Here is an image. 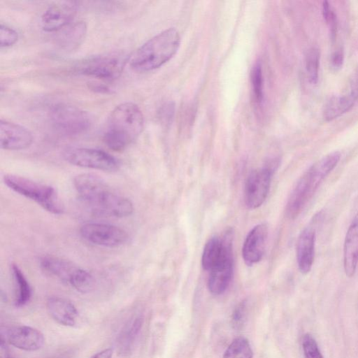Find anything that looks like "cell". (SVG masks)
<instances>
[{"label":"cell","instance_id":"obj_22","mask_svg":"<svg viewBox=\"0 0 358 358\" xmlns=\"http://www.w3.org/2000/svg\"><path fill=\"white\" fill-rule=\"evenodd\" d=\"M356 101L349 93L334 96L325 104L323 117L327 121H331L349 111Z\"/></svg>","mask_w":358,"mask_h":358},{"label":"cell","instance_id":"obj_13","mask_svg":"<svg viewBox=\"0 0 358 358\" xmlns=\"http://www.w3.org/2000/svg\"><path fill=\"white\" fill-rule=\"evenodd\" d=\"M33 142V136L24 127L7 120L0 121V145L7 150L27 148Z\"/></svg>","mask_w":358,"mask_h":358},{"label":"cell","instance_id":"obj_31","mask_svg":"<svg viewBox=\"0 0 358 358\" xmlns=\"http://www.w3.org/2000/svg\"><path fill=\"white\" fill-rule=\"evenodd\" d=\"M18 39V34L13 29L7 25L1 24L0 27V46L7 48L14 45Z\"/></svg>","mask_w":358,"mask_h":358},{"label":"cell","instance_id":"obj_12","mask_svg":"<svg viewBox=\"0 0 358 358\" xmlns=\"http://www.w3.org/2000/svg\"><path fill=\"white\" fill-rule=\"evenodd\" d=\"M1 337L11 345L28 352L41 349L45 343L44 336L39 330L25 325L11 327Z\"/></svg>","mask_w":358,"mask_h":358},{"label":"cell","instance_id":"obj_1","mask_svg":"<svg viewBox=\"0 0 358 358\" xmlns=\"http://www.w3.org/2000/svg\"><path fill=\"white\" fill-rule=\"evenodd\" d=\"M73 185L81 201L95 215L124 217L133 213L130 200L117 193L97 176L79 174L74 178Z\"/></svg>","mask_w":358,"mask_h":358},{"label":"cell","instance_id":"obj_35","mask_svg":"<svg viewBox=\"0 0 358 358\" xmlns=\"http://www.w3.org/2000/svg\"><path fill=\"white\" fill-rule=\"evenodd\" d=\"M1 358H13L12 355L10 352V350L7 346V342L1 337Z\"/></svg>","mask_w":358,"mask_h":358},{"label":"cell","instance_id":"obj_24","mask_svg":"<svg viewBox=\"0 0 358 358\" xmlns=\"http://www.w3.org/2000/svg\"><path fill=\"white\" fill-rule=\"evenodd\" d=\"M12 274L17 287L15 304L17 307L25 306L31 296V289L23 272L16 264L11 266Z\"/></svg>","mask_w":358,"mask_h":358},{"label":"cell","instance_id":"obj_26","mask_svg":"<svg viewBox=\"0 0 358 358\" xmlns=\"http://www.w3.org/2000/svg\"><path fill=\"white\" fill-rule=\"evenodd\" d=\"M320 66V52L316 48H311L306 56V71L309 83L315 85L318 80Z\"/></svg>","mask_w":358,"mask_h":358},{"label":"cell","instance_id":"obj_18","mask_svg":"<svg viewBox=\"0 0 358 358\" xmlns=\"http://www.w3.org/2000/svg\"><path fill=\"white\" fill-rule=\"evenodd\" d=\"M358 264V213L347 231L343 245V267L346 275H354Z\"/></svg>","mask_w":358,"mask_h":358},{"label":"cell","instance_id":"obj_4","mask_svg":"<svg viewBox=\"0 0 358 358\" xmlns=\"http://www.w3.org/2000/svg\"><path fill=\"white\" fill-rule=\"evenodd\" d=\"M180 43L177 30L173 28L164 30L136 50L130 59V66L138 72L156 69L172 58Z\"/></svg>","mask_w":358,"mask_h":358},{"label":"cell","instance_id":"obj_17","mask_svg":"<svg viewBox=\"0 0 358 358\" xmlns=\"http://www.w3.org/2000/svg\"><path fill=\"white\" fill-rule=\"evenodd\" d=\"M46 308L50 316L59 324L73 327L76 324L78 312L71 301L57 296L50 297Z\"/></svg>","mask_w":358,"mask_h":358},{"label":"cell","instance_id":"obj_11","mask_svg":"<svg viewBox=\"0 0 358 358\" xmlns=\"http://www.w3.org/2000/svg\"><path fill=\"white\" fill-rule=\"evenodd\" d=\"M232 230L227 229L222 237L214 236L206 243L202 254L203 268L210 271L225 259L233 257L232 255Z\"/></svg>","mask_w":358,"mask_h":358},{"label":"cell","instance_id":"obj_36","mask_svg":"<svg viewBox=\"0 0 358 358\" xmlns=\"http://www.w3.org/2000/svg\"><path fill=\"white\" fill-rule=\"evenodd\" d=\"M113 355V350L111 348H106L99 351L92 356L90 358H111Z\"/></svg>","mask_w":358,"mask_h":358},{"label":"cell","instance_id":"obj_28","mask_svg":"<svg viewBox=\"0 0 358 358\" xmlns=\"http://www.w3.org/2000/svg\"><path fill=\"white\" fill-rule=\"evenodd\" d=\"M94 283L92 275L80 268L69 285L80 292L87 293L93 289Z\"/></svg>","mask_w":358,"mask_h":358},{"label":"cell","instance_id":"obj_34","mask_svg":"<svg viewBox=\"0 0 358 358\" xmlns=\"http://www.w3.org/2000/svg\"><path fill=\"white\" fill-rule=\"evenodd\" d=\"M349 94H351L356 100H358V71L354 75L350 82Z\"/></svg>","mask_w":358,"mask_h":358},{"label":"cell","instance_id":"obj_10","mask_svg":"<svg viewBox=\"0 0 358 358\" xmlns=\"http://www.w3.org/2000/svg\"><path fill=\"white\" fill-rule=\"evenodd\" d=\"M82 237L94 245L104 247H117L128 239L126 231L115 225L87 222L80 228Z\"/></svg>","mask_w":358,"mask_h":358},{"label":"cell","instance_id":"obj_27","mask_svg":"<svg viewBox=\"0 0 358 358\" xmlns=\"http://www.w3.org/2000/svg\"><path fill=\"white\" fill-rule=\"evenodd\" d=\"M251 85L255 102L257 105H261L264 97V80L262 66L259 62H257L252 67L251 71Z\"/></svg>","mask_w":358,"mask_h":358},{"label":"cell","instance_id":"obj_16","mask_svg":"<svg viewBox=\"0 0 358 358\" xmlns=\"http://www.w3.org/2000/svg\"><path fill=\"white\" fill-rule=\"evenodd\" d=\"M316 240L315 229L309 226L300 234L296 247V261L301 273L306 274L312 268Z\"/></svg>","mask_w":358,"mask_h":358},{"label":"cell","instance_id":"obj_9","mask_svg":"<svg viewBox=\"0 0 358 358\" xmlns=\"http://www.w3.org/2000/svg\"><path fill=\"white\" fill-rule=\"evenodd\" d=\"M63 156L65 160L71 164L84 168L115 171L120 167V162L116 158L105 151L98 149L69 148L64 152Z\"/></svg>","mask_w":358,"mask_h":358},{"label":"cell","instance_id":"obj_21","mask_svg":"<svg viewBox=\"0 0 358 358\" xmlns=\"http://www.w3.org/2000/svg\"><path fill=\"white\" fill-rule=\"evenodd\" d=\"M87 31L85 22L79 21L68 25L59 36L57 43L62 49L69 51L76 49L82 43Z\"/></svg>","mask_w":358,"mask_h":358},{"label":"cell","instance_id":"obj_32","mask_svg":"<svg viewBox=\"0 0 358 358\" xmlns=\"http://www.w3.org/2000/svg\"><path fill=\"white\" fill-rule=\"evenodd\" d=\"M246 301H243L236 307L232 313L231 321L235 328L239 329L243 326L246 318Z\"/></svg>","mask_w":358,"mask_h":358},{"label":"cell","instance_id":"obj_33","mask_svg":"<svg viewBox=\"0 0 358 358\" xmlns=\"http://www.w3.org/2000/svg\"><path fill=\"white\" fill-rule=\"evenodd\" d=\"M344 61V53L341 48L335 50L331 57V65L335 70L339 69L343 66Z\"/></svg>","mask_w":358,"mask_h":358},{"label":"cell","instance_id":"obj_20","mask_svg":"<svg viewBox=\"0 0 358 358\" xmlns=\"http://www.w3.org/2000/svg\"><path fill=\"white\" fill-rule=\"evenodd\" d=\"M40 265L48 274L69 284L80 268L69 261L52 256H44L41 258Z\"/></svg>","mask_w":358,"mask_h":358},{"label":"cell","instance_id":"obj_14","mask_svg":"<svg viewBox=\"0 0 358 358\" xmlns=\"http://www.w3.org/2000/svg\"><path fill=\"white\" fill-rule=\"evenodd\" d=\"M76 12L72 2H59L50 6L41 17L43 31L53 32L66 27L71 22Z\"/></svg>","mask_w":358,"mask_h":358},{"label":"cell","instance_id":"obj_23","mask_svg":"<svg viewBox=\"0 0 358 358\" xmlns=\"http://www.w3.org/2000/svg\"><path fill=\"white\" fill-rule=\"evenodd\" d=\"M143 323L142 317H136L131 320L123 329L117 340L119 351L122 355H127L139 334Z\"/></svg>","mask_w":358,"mask_h":358},{"label":"cell","instance_id":"obj_37","mask_svg":"<svg viewBox=\"0 0 358 358\" xmlns=\"http://www.w3.org/2000/svg\"><path fill=\"white\" fill-rule=\"evenodd\" d=\"M92 89L95 90L96 91H99L100 92H108L110 90V89L108 87H107L106 86H105L103 85H101V84H98V85L92 84Z\"/></svg>","mask_w":358,"mask_h":358},{"label":"cell","instance_id":"obj_19","mask_svg":"<svg viewBox=\"0 0 358 358\" xmlns=\"http://www.w3.org/2000/svg\"><path fill=\"white\" fill-rule=\"evenodd\" d=\"M208 289L214 295H220L229 287L233 275V257L228 258L209 271Z\"/></svg>","mask_w":358,"mask_h":358},{"label":"cell","instance_id":"obj_29","mask_svg":"<svg viewBox=\"0 0 358 358\" xmlns=\"http://www.w3.org/2000/svg\"><path fill=\"white\" fill-rule=\"evenodd\" d=\"M305 358H324L315 338L310 334H306L301 340Z\"/></svg>","mask_w":358,"mask_h":358},{"label":"cell","instance_id":"obj_7","mask_svg":"<svg viewBox=\"0 0 358 358\" xmlns=\"http://www.w3.org/2000/svg\"><path fill=\"white\" fill-rule=\"evenodd\" d=\"M127 60L128 56L124 52L107 53L80 61L74 71L81 75L113 80L120 76Z\"/></svg>","mask_w":358,"mask_h":358},{"label":"cell","instance_id":"obj_15","mask_svg":"<svg viewBox=\"0 0 358 358\" xmlns=\"http://www.w3.org/2000/svg\"><path fill=\"white\" fill-rule=\"evenodd\" d=\"M268 236V227L262 223L254 227L248 234L242 248L243 259L251 266L259 262L264 253Z\"/></svg>","mask_w":358,"mask_h":358},{"label":"cell","instance_id":"obj_5","mask_svg":"<svg viewBox=\"0 0 358 358\" xmlns=\"http://www.w3.org/2000/svg\"><path fill=\"white\" fill-rule=\"evenodd\" d=\"M3 182L10 189L34 201L47 211L55 215L63 213V204L53 187L14 174L5 175Z\"/></svg>","mask_w":358,"mask_h":358},{"label":"cell","instance_id":"obj_6","mask_svg":"<svg viewBox=\"0 0 358 358\" xmlns=\"http://www.w3.org/2000/svg\"><path fill=\"white\" fill-rule=\"evenodd\" d=\"M48 118L53 130L66 136L80 135L88 131L91 126L90 116L86 112L66 103L52 106Z\"/></svg>","mask_w":358,"mask_h":358},{"label":"cell","instance_id":"obj_8","mask_svg":"<svg viewBox=\"0 0 358 358\" xmlns=\"http://www.w3.org/2000/svg\"><path fill=\"white\" fill-rule=\"evenodd\" d=\"M278 164V159H272L248 175L244 187V201L248 208H257L264 202L270 189L271 177Z\"/></svg>","mask_w":358,"mask_h":358},{"label":"cell","instance_id":"obj_3","mask_svg":"<svg viewBox=\"0 0 358 358\" xmlns=\"http://www.w3.org/2000/svg\"><path fill=\"white\" fill-rule=\"evenodd\" d=\"M341 157L339 152H331L316 162L301 176L287 203L286 214L289 219H295L301 213L322 180L336 167Z\"/></svg>","mask_w":358,"mask_h":358},{"label":"cell","instance_id":"obj_30","mask_svg":"<svg viewBox=\"0 0 358 358\" xmlns=\"http://www.w3.org/2000/svg\"><path fill=\"white\" fill-rule=\"evenodd\" d=\"M322 15L329 27L331 38L334 40L337 31V18L334 8L328 1L322 3Z\"/></svg>","mask_w":358,"mask_h":358},{"label":"cell","instance_id":"obj_25","mask_svg":"<svg viewBox=\"0 0 358 358\" xmlns=\"http://www.w3.org/2000/svg\"><path fill=\"white\" fill-rule=\"evenodd\" d=\"M252 350L248 341L244 337H238L229 344L222 358H252Z\"/></svg>","mask_w":358,"mask_h":358},{"label":"cell","instance_id":"obj_2","mask_svg":"<svg viewBox=\"0 0 358 358\" xmlns=\"http://www.w3.org/2000/svg\"><path fill=\"white\" fill-rule=\"evenodd\" d=\"M143 126V115L139 107L132 102L122 103L108 117L103 141L110 150L122 151L138 137Z\"/></svg>","mask_w":358,"mask_h":358}]
</instances>
